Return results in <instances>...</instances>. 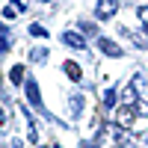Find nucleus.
Returning a JSON list of instances; mask_svg holds the SVG:
<instances>
[{
	"mask_svg": "<svg viewBox=\"0 0 148 148\" xmlns=\"http://www.w3.org/2000/svg\"><path fill=\"white\" fill-rule=\"evenodd\" d=\"M139 21L148 27V6H139Z\"/></svg>",
	"mask_w": 148,
	"mask_h": 148,
	"instance_id": "obj_9",
	"label": "nucleus"
},
{
	"mask_svg": "<svg viewBox=\"0 0 148 148\" xmlns=\"http://www.w3.org/2000/svg\"><path fill=\"white\" fill-rule=\"evenodd\" d=\"M116 12V0H101V3H98V15L101 18H110Z\"/></svg>",
	"mask_w": 148,
	"mask_h": 148,
	"instance_id": "obj_1",
	"label": "nucleus"
},
{
	"mask_svg": "<svg viewBox=\"0 0 148 148\" xmlns=\"http://www.w3.org/2000/svg\"><path fill=\"white\" fill-rule=\"evenodd\" d=\"M6 47H9V39H6V30L0 27V53H6Z\"/></svg>",
	"mask_w": 148,
	"mask_h": 148,
	"instance_id": "obj_8",
	"label": "nucleus"
},
{
	"mask_svg": "<svg viewBox=\"0 0 148 148\" xmlns=\"http://www.w3.org/2000/svg\"><path fill=\"white\" fill-rule=\"evenodd\" d=\"M45 148H51V145H45Z\"/></svg>",
	"mask_w": 148,
	"mask_h": 148,
	"instance_id": "obj_12",
	"label": "nucleus"
},
{
	"mask_svg": "<svg viewBox=\"0 0 148 148\" xmlns=\"http://www.w3.org/2000/svg\"><path fill=\"white\" fill-rule=\"evenodd\" d=\"M86 148H98V145H86Z\"/></svg>",
	"mask_w": 148,
	"mask_h": 148,
	"instance_id": "obj_11",
	"label": "nucleus"
},
{
	"mask_svg": "<svg viewBox=\"0 0 148 148\" xmlns=\"http://www.w3.org/2000/svg\"><path fill=\"white\" fill-rule=\"evenodd\" d=\"M104 104L113 107V104H116V92H107V95H104Z\"/></svg>",
	"mask_w": 148,
	"mask_h": 148,
	"instance_id": "obj_10",
	"label": "nucleus"
},
{
	"mask_svg": "<svg viewBox=\"0 0 148 148\" xmlns=\"http://www.w3.org/2000/svg\"><path fill=\"white\" fill-rule=\"evenodd\" d=\"M21 77H24V68L15 65V68H12V74H9V80H12V83H21Z\"/></svg>",
	"mask_w": 148,
	"mask_h": 148,
	"instance_id": "obj_7",
	"label": "nucleus"
},
{
	"mask_svg": "<svg viewBox=\"0 0 148 148\" xmlns=\"http://www.w3.org/2000/svg\"><path fill=\"white\" fill-rule=\"evenodd\" d=\"M133 119V113H130V107H125V110H121V113H119V125L121 127H127V121Z\"/></svg>",
	"mask_w": 148,
	"mask_h": 148,
	"instance_id": "obj_4",
	"label": "nucleus"
},
{
	"mask_svg": "<svg viewBox=\"0 0 148 148\" xmlns=\"http://www.w3.org/2000/svg\"><path fill=\"white\" fill-rule=\"evenodd\" d=\"M101 51H104L107 56H119V53H121V47H119L116 42H107V39H101Z\"/></svg>",
	"mask_w": 148,
	"mask_h": 148,
	"instance_id": "obj_2",
	"label": "nucleus"
},
{
	"mask_svg": "<svg viewBox=\"0 0 148 148\" xmlns=\"http://www.w3.org/2000/svg\"><path fill=\"white\" fill-rule=\"evenodd\" d=\"M65 74H68L71 80H80V65L77 62H65Z\"/></svg>",
	"mask_w": 148,
	"mask_h": 148,
	"instance_id": "obj_3",
	"label": "nucleus"
},
{
	"mask_svg": "<svg viewBox=\"0 0 148 148\" xmlns=\"http://www.w3.org/2000/svg\"><path fill=\"white\" fill-rule=\"evenodd\" d=\"M27 95H30V101L39 107V89H36V83H30V86H27Z\"/></svg>",
	"mask_w": 148,
	"mask_h": 148,
	"instance_id": "obj_6",
	"label": "nucleus"
},
{
	"mask_svg": "<svg viewBox=\"0 0 148 148\" xmlns=\"http://www.w3.org/2000/svg\"><path fill=\"white\" fill-rule=\"evenodd\" d=\"M62 39H65L68 45H74V47H83V39H80V36H77V33H65V36H62Z\"/></svg>",
	"mask_w": 148,
	"mask_h": 148,
	"instance_id": "obj_5",
	"label": "nucleus"
}]
</instances>
